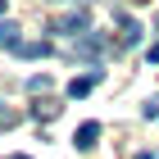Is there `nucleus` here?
<instances>
[{
  "label": "nucleus",
  "mask_w": 159,
  "mask_h": 159,
  "mask_svg": "<svg viewBox=\"0 0 159 159\" xmlns=\"http://www.w3.org/2000/svg\"><path fill=\"white\" fill-rule=\"evenodd\" d=\"M86 23H91L86 9H73V14H64V18H55V32H59V37H82Z\"/></svg>",
  "instance_id": "1"
},
{
  "label": "nucleus",
  "mask_w": 159,
  "mask_h": 159,
  "mask_svg": "<svg viewBox=\"0 0 159 159\" xmlns=\"http://www.w3.org/2000/svg\"><path fill=\"white\" fill-rule=\"evenodd\" d=\"M105 50H109V41L91 32V37H82V41L73 46V55H77V59H91V55H105Z\"/></svg>",
  "instance_id": "2"
},
{
  "label": "nucleus",
  "mask_w": 159,
  "mask_h": 159,
  "mask_svg": "<svg viewBox=\"0 0 159 159\" xmlns=\"http://www.w3.org/2000/svg\"><path fill=\"white\" fill-rule=\"evenodd\" d=\"M96 141H100V123H82V127H77V136H73L77 150H96Z\"/></svg>",
  "instance_id": "3"
},
{
  "label": "nucleus",
  "mask_w": 159,
  "mask_h": 159,
  "mask_svg": "<svg viewBox=\"0 0 159 159\" xmlns=\"http://www.w3.org/2000/svg\"><path fill=\"white\" fill-rule=\"evenodd\" d=\"M14 55H18V59H46V55H50V41H18Z\"/></svg>",
  "instance_id": "4"
},
{
  "label": "nucleus",
  "mask_w": 159,
  "mask_h": 159,
  "mask_svg": "<svg viewBox=\"0 0 159 159\" xmlns=\"http://www.w3.org/2000/svg\"><path fill=\"white\" fill-rule=\"evenodd\" d=\"M96 68H91V73H82V77H73V82H68V96L73 100H82V96H91V86H96Z\"/></svg>",
  "instance_id": "5"
},
{
  "label": "nucleus",
  "mask_w": 159,
  "mask_h": 159,
  "mask_svg": "<svg viewBox=\"0 0 159 159\" xmlns=\"http://www.w3.org/2000/svg\"><path fill=\"white\" fill-rule=\"evenodd\" d=\"M141 37H146V27L136 23V18L123 14V46H141Z\"/></svg>",
  "instance_id": "6"
},
{
  "label": "nucleus",
  "mask_w": 159,
  "mask_h": 159,
  "mask_svg": "<svg viewBox=\"0 0 159 159\" xmlns=\"http://www.w3.org/2000/svg\"><path fill=\"white\" fill-rule=\"evenodd\" d=\"M18 32H23V27H14V23H0V50H18Z\"/></svg>",
  "instance_id": "7"
},
{
  "label": "nucleus",
  "mask_w": 159,
  "mask_h": 159,
  "mask_svg": "<svg viewBox=\"0 0 159 159\" xmlns=\"http://www.w3.org/2000/svg\"><path fill=\"white\" fill-rule=\"evenodd\" d=\"M23 91H32V96H37V91H50V73H32L23 82Z\"/></svg>",
  "instance_id": "8"
},
{
  "label": "nucleus",
  "mask_w": 159,
  "mask_h": 159,
  "mask_svg": "<svg viewBox=\"0 0 159 159\" xmlns=\"http://www.w3.org/2000/svg\"><path fill=\"white\" fill-rule=\"evenodd\" d=\"M14 123H18V114H14L9 105H5V100H0V132H5V127H14Z\"/></svg>",
  "instance_id": "9"
},
{
  "label": "nucleus",
  "mask_w": 159,
  "mask_h": 159,
  "mask_svg": "<svg viewBox=\"0 0 159 159\" xmlns=\"http://www.w3.org/2000/svg\"><path fill=\"white\" fill-rule=\"evenodd\" d=\"M141 114H146V118H159V96H150L146 105H141Z\"/></svg>",
  "instance_id": "10"
},
{
  "label": "nucleus",
  "mask_w": 159,
  "mask_h": 159,
  "mask_svg": "<svg viewBox=\"0 0 159 159\" xmlns=\"http://www.w3.org/2000/svg\"><path fill=\"white\" fill-rule=\"evenodd\" d=\"M150 64H159V46H150Z\"/></svg>",
  "instance_id": "11"
},
{
  "label": "nucleus",
  "mask_w": 159,
  "mask_h": 159,
  "mask_svg": "<svg viewBox=\"0 0 159 159\" xmlns=\"http://www.w3.org/2000/svg\"><path fill=\"white\" fill-rule=\"evenodd\" d=\"M136 159H155V155H150V150H141V155H136Z\"/></svg>",
  "instance_id": "12"
},
{
  "label": "nucleus",
  "mask_w": 159,
  "mask_h": 159,
  "mask_svg": "<svg viewBox=\"0 0 159 159\" xmlns=\"http://www.w3.org/2000/svg\"><path fill=\"white\" fill-rule=\"evenodd\" d=\"M5 9H9V0H0V14H5Z\"/></svg>",
  "instance_id": "13"
},
{
  "label": "nucleus",
  "mask_w": 159,
  "mask_h": 159,
  "mask_svg": "<svg viewBox=\"0 0 159 159\" xmlns=\"http://www.w3.org/2000/svg\"><path fill=\"white\" fill-rule=\"evenodd\" d=\"M14 159H27V155H14Z\"/></svg>",
  "instance_id": "14"
},
{
  "label": "nucleus",
  "mask_w": 159,
  "mask_h": 159,
  "mask_svg": "<svg viewBox=\"0 0 159 159\" xmlns=\"http://www.w3.org/2000/svg\"><path fill=\"white\" fill-rule=\"evenodd\" d=\"M155 27H159V23H155Z\"/></svg>",
  "instance_id": "15"
}]
</instances>
